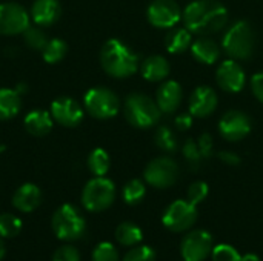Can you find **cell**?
Here are the masks:
<instances>
[{
	"instance_id": "cell-16",
	"label": "cell",
	"mask_w": 263,
	"mask_h": 261,
	"mask_svg": "<svg viewBox=\"0 0 263 261\" xmlns=\"http://www.w3.org/2000/svg\"><path fill=\"white\" fill-rule=\"evenodd\" d=\"M217 108V94L210 86H197L190 97V114L197 118L208 117Z\"/></svg>"
},
{
	"instance_id": "cell-4",
	"label": "cell",
	"mask_w": 263,
	"mask_h": 261,
	"mask_svg": "<svg viewBox=\"0 0 263 261\" xmlns=\"http://www.w3.org/2000/svg\"><path fill=\"white\" fill-rule=\"evenodd\" d=\"M162 115V111L151 97L142 94V92H134L126 97L125 102V117L126 120L140 129L151 128L159 123Z\"/></svg>"
},
{
	"instance_id": "cell-37",
	"label": "cell",
	"mask_w": 263,
	"mask_h": 261,
	"mask_svg": "<svg viewBox=\"0 0 263 261\" xmlns=\"http://www.w3.org/2000/svg\"><path fill=\"white\" fill-rule=\"evenodd\" d=\"M52 261H80V254L74 246L63 245L54 252Z\"/></svg>"
},
{
	"instance_id": "cell-9",
	"label": "cell",
	"mask_w": 263,
	"mask_h": 261,
	"mask_svg": "<svg viewBox=\"0 0 263 261\" xmlns=\"http://www.w3.org/2000/svg\"><path fill=\"white\" fill-rule=\"evenodd\" d=\"M197 220V208L196 205L190 203L188 200H176L173 202L165 214H163V225L173 232H185L194 226Z\"/></svg>"
},
{
	"instance_id": "cell-24",
	"label": "cell",
	"mask_w": 263,
	"mask_h": 261,
	"mask_svg": "<svg viewBox=\"0 0 263 261\" xmlns=\"http://www.w3.org/2000/svg\"><path fill=\"white\" fill-rule=\"evenodd\" d=\"M22 108L20 94L15 89H0V120H9L18 114Z\"/></svg>"
},
{
	"instance_id": "cell-35",
	"label": "cell",
	"mask_w": 263,
	"mask_h": 261,
	"mask_svg": "<svg viewBox=\"0 0 263 261\" xmlns=\"http://www.w3.org/2000/svg\"><path fill=\"white\" fill-rule=\"evenodd\" d=\"M25 42L26 45L31 48V49H37V51H42L43 46L46 45V35L39 29V28H28L25 32Z\"/></svg>"
},
{
	"instance_id": "cell-11",
	"label": "cell",
	"mask_w": 263,
	"mask_h": 261,
	"mask_svg": "<svg viewBox=\"0 0 263 261\" xmlns=\"http://www.w3.org/2000/svg\"><path fill=\"white\" fill-rule=\"evenodd\" d=\"M213 252V237L203 229L186 234L180 245V254L185 261H203Z\"/></svg>"
},
{
	"instance_id": "cell-8",
	"label": "cell",
	"mask_w": 263,
	"mask_h": 261,
	"mask_svg": "<svg viewBox=\"0 0 263 261\" xmlns=\"http://www.w3.org/2000/svg\"><path fill=\"white\" fill-rule=\"evenodd\" d=\"M145 182L157 189L173 186L179 178V166L171 157H159L148 163L143 172Z\"/></svg>"
},
{
	"instance_id": "cell-19",
	"label": "cell",
	"mask_w": 263,
	"mask_h": 261,
	"mask_svg": "<svg viewBox=\"0 0 263 261\" xmlns=\"http://www.w3.org/2000/svg\"><path fill=\"white\" fill-rule=\"evenodd\" d=\"M31 17L39 26H51L60 17L59 0H35L31 8Z\"/></svg>"
},
{
	"instance_id": "cell-34",
	"label": "cell",
	"mask_w": 263,
	"mask_h": 261,
	"mask_svg": "<svg viewBox=\"0 0 263 261\" xmlns=\"http://www.w3.org/2000/svg\"><path fill=\"white\" fill-rule=\"evenodd\" d=\"M208 192H210V188H208V185L205 182H196L188 188L186 200L197 206L199 203H202L208 197Z\"/></svg>"
},
{
	"instance_id": "cell-30",
	"label": "cell",
	"mask_w": 263,
	"mask_h": 261,
	"mask_svg": "<svg viewBox=\"0 0 263 261\" xmlns=\"http://www.w3.org/2000/svg\"><path fill=\"white\" fill-rule=\"evenodd\" d=\"M156 145L165 151V152H174L179 146V142L174 135V132L168 128V126H160L156 131Z\"/></svg>"
},
{
	"instance_id": "cell-22",
	"label": "cell",
	"mask_w": 263,
	"mask_h": 261,
	"mask_svg": "<svg viewBox=\"0 0 263 261\" xmlns=\"http://www.w3.org/2000/svg\"><path fill=\"white\" fill-rule=\"evenodd\" d=\"M142 75L148 82H162L170 75V63L162 55H151L142 63Z\"/></svg>"
},
{
	"instance_id": "cell-31",
	"label": "cell",
	"mask_w": 263,
	"mask_h": 261,
	"mask_svg": "<svg viewBox=\"0 0 263 261\" xmlns=\"http://www.w3.org/2000/svg\"><path fill=\"white\" fill-rule=\"evenodd\" d=\"M183 157L186 160V163L190 165L191 169H199L202 162L205 160L202 152H200V148L197 145V140H193V138H188L183 145Z\"/></svg>"
},
{
	"instance_id": "cell-29",
	"label": "cell",
	"mask_w": 263,
	"mask_h": 261,
	"mask_svg": "<svg viewBox=\"0 0 263 261\" xmlns=\"http://www.w3.org/2000/svg\"><path fill=\"white\" fill-rule=\"evenodd\" d=\"M22 231V220L12 214H2L0 215V237L14 238Z\"/></svg>"
},
{
	"instance_id": "cell-15",
	"label": "cell",
	"mask_w": 263,
	"mask_h": 261,
	"mask_svg": "<svg viewBox=\"0 0 263 261\" xmlns=\"http://www.w3.org/2000/svg\"><path fill=\"white\" fill-rule=\"evenodd\" d=\"M51 115L62 126L74 128L83 120V108L74 98L59 97L51 105Z\"/></svg>"
},
{
	"instance_id": "cell-40",
	"label": "cell",
	"mask_w": 263,
	"mask_h": 261,
	"mask_svg": "<svg viewBox=\"0 0 263 261\" xmlns=\"http://www.w3.org/2000/svg\"><path fill=\"white\" fill-rule=\"evenodd\" d=\"M174 123H176V128L179 131H182V132L188 131L193 126V115L191 114H180V115L176 117Z\"/></svg>"
},
{
	"instance_id": "cell-21",
	"label": "cell",
	"mask_w": 263,
	"mask_h": 261,
	"mask_svg": "<svg viewBox=\"0 0 263 261\" xmlns=\"http://www.w3.org/2000/svg\"><path fill=\"white\" fill-rule=\"evenodd\" d=\"M52 122H54V118H52L51 112L43 111V109H35V111H31L25 117L23 125H25V129L31 135L43 137L52 129Z\"/></svg>"
},
{
	"instance_id": "cell-1",
	"label": "cell",
	"mask_w": 263,
	"mask_h": 261,
	"mask_svg": "<svg viewBox=\"0 0 263 261\" xmlns=\"http://www.w3.org/2000/svg\"><path fill=\"white\" fill-rule=\"evenodd\" d=\"M185 28L197 35H210L225 28L228 9L217 0H194L182 12Z\"/></svg>"
},
{
	"instance_id": "cell-13",
	"label": "cell",
	"mask_w": 263,
	"mask_h": 261,
	"mask_svg": "<svg viewBox=\"0 0 263 261\" xmlns=\"http://www.w3.org/2000/svg\"><path fill=\"white\" fill-rule=\"evenodd\" d=\"M251 131V120L242 111H228L219 120V132L228 142L243 140Z\"/></svg>"
},
{
	"instance_id": "cell-3",
	"label": "cell",
	"mask_w": 263,
	"mask_h": 261,
	"mask_svg": "<svg viewBox=\"0 0 263 261\" xmlns=\"http://www.w3.org/2000/svg\"><path fill=\"white\" fill-rule=\"evenodd\" d=\"M257 45V35L253 26L245 22L239 20L233 23L223 38H222V48L223 51L234 60H248L253 57Z\"/></svg>"
},
{
	"instance_id": "cell-2",
	"label": "cell",
	"mask_w": 263,
	"mask_h": 261,
	"mask_svg": "<svg viewBox=\"0 0 263 261\" xmlns=\"http://www.w3.org/2000/svg\"><path fill=\"white\" fill-rule=\"evenodd\" d=\"M100 63L111 77L126 78L139 69V55L119 38H109L100 51Z\"/></svg>"
},
{
	"instance_id": "cell-28",
	"label": "cell",
	"mask_w": 263,
	"mask_h": 261,
	"mask_svg": "<svg viewBox=\"0 0 263 261\" xmlns=\"http://www.w3.org/2000/svg\"><path fill=\"white\" fill-rule=\"evenodd\" d=\"M146 194V188H145V183L139 178H134L131 182H128L123 188V200L125 203L134 206L137 203H140L143 200Z\"/></svg>"
},
{
	"instance_id": "cell-23",
	"label": "cell",
	"mask_w": 263,
	"mask_h": 261,
	"mask_svg": "<svg viewBox=\"0 0 263 261\" xmlns=\"http://www.w3.org/2000/svg\"><path fill=\"white\" fill-rule=\"evenodd\" d=\"M193 32L186 28H176L171 29L165 38V48L171 54H182L188 48H191L193 43Z\"/></svg>"
},
{
	"instance_id": "cell-5",
	"label": "cell",
	"mask_w": 263,
	"mask_h": 261,
	"mask_svg": "<svg viewBox=\"0 0 263 261\" xmlns=\"http://www.w3.org/2000/svg\"><path fill=\"white\" fill-rule=\"evenodd\" d=\"M52 231L55 237L62 242L79 240L86 231V222L80 211L72 205H62L55 209L51 220Z\"/></svg>"
},
{
	"instance_id": "cell-25",
	"label": "cell",
	"mask_w": 263,
	"mask_h": 261,
	"mask_svg": "<svg viewBox=\"0 0 263 261\" xmlns=\"http://www.w3.org/2000/svg\"><path fill=\"white\" fill-rule=\"evenodd\" d=\"M116 240L123 246H137L143 240V232L137 225L131 222H125L117 226Z\"/></svg>"
},
{
	"instance_id": "cell-44",
	"label": "cell",
	"mask_w": 263,
	"mask_h": 261,
	"mask_svg": "<svg viewBox=\"0 0 263 261\" xmlns=\"http://www.w3.org/2000/svg\"><path fill=\"white\" fill-rule=\"evenodd\" d=\"M183 261H185V260H183Z\"/></svg>"
},
{
	"instance_id": "cell-18",
	"label": "cell",
	"mask_w": 263,
	"mask_h": 261,
	"mask_svg": "<svg viewBox=\"0 0 263 261\" xmlns=\"http://www.w3.org/2000/svg\"><path fill=\"white\" fill-rule=\"evenodd\" d=\"M40 202H42V192L39 186L32 183L22 185L14 192V197H12V205L20 212H32L34 209L39 208Z\"/></svg>"
},
{
	"instance_id": "cell-20",
	"label": "cell",
	"mask_w": 263,
	"mask_h": 261,
	"mask_svg": "<svg viewBox=\"0 0 263 261\" xmlns=\"http://www.w3.org/2000/svg\"><path fill=\"white\" fill-rule=\"evenodd\" d=\"M191 54L194 60L203 65H213L220 57V46L205 35H200V38L194 40L191 43Z\"/></svg>"
},
{
	"instance_id": "cell-33",
	"label": "cell",
	"mask_w": 263,
	"mask_h": 261,
	"mask_svg": "<svg viewBox=\"0 0 263 261\" xmlns=\"http://www.w3.org/2000/svg\"><path fill=\"white\" fill-rule=\"evenodd\" d=\"M213 261H242V255L230 245H217L211 252Z\"/></svg>"
},
{
	"instance_id": "cell-38",
	"label": "cell",
	"mask_w": 263,
	"mask_h": 261,
	"mask_svg": "<svg viewBox=\"0 0 263 261\" xmlns=\"http://www.w3.org/2000/svg\"><path fill=\"white\" fill-rule=\"evenodd\" d=\"M197 145L200 148V152L203 155V158H210L213 155V148H214V143H213V137L210 134H202L197 140Z\"/></svg>"
},
{
	"instance_id": "cell-12",
	"label": "cell",
	"mask_w": 263,
	"mask_h": 261,
	"mask_svg": "<svg viewBox=\"0 0 263 261\" xmlns=\"http://www.w3.org/2000/svg\"><path fill=\"white\" fill-rule=\"evenodd\" d=\"M146 17L153 26L160 29H171L180 22L182 11L174 0H154L148 6Z\"/></svg>"
},
{
	"instance_id": "cell-7",
	"label": "cell",
	"mask_w": 263,
	"mask_h": 261,
	"mask_svg": "<svg viewBox=\"0 0 263 261\" xmlns=\"http://www.w3.org/2000/svg\"><path fill=\"white\" fill-rule=\"evenodd\" d=\"M85 109L99 120L112 118L117 115L120 102L119 97L108 88H91L85 94Z\"/></svg>"
},
{
	"instance_id": "cell-26",
	"label": "cell",
	"mask_w": 263,
	"mask_h": 261,
	"mask_svg": "<svg viewBox=\"0 0 263 261\" xmlns=\"http://www.w3.org/2000/svg\"><path fill=\"white\" fill-rule=\"evenodd\" d=\"M109 165H111L109 155L102 148H96L88 157V168L96 177H105V174L109 169Z\"/></svg>"
},
{
	"instance_id": "cell-14",
	"label": "cell",
	"mask_w": 263,
	"mask_h": 261,
	"mask_svg": "<svg viewBox=\"0 0 263 261\" xmlns=\"http://www.w3.org/2000/svg\"><path fill=\"white\" fill-rule=\"evenodd\" d=\"M216 80H217V85L223 91L236 94L245 88L247 74L237 60L230 58L219 65V68L216 71Z\"/></svg>"
},
{
	"instance_id": "cell-39",
	"label": "cell",
	"mask_w": 263,
	"mask_h": 261,
	"mask_svg": "<svg viewBox=\"0 0 263 261\" xmlns=\"http://www.w3.org/2000/svg\"><path fill=\"white\" fill-rule=\"evenodd\" d=\"M251 89H253V94L256 95V98L260 103H263V72H257V74L253 75Z\"/></svg>"
},
{
	"instance_id": "cell-43",
	"label": "cell",
	"mask_w": 263,
	"mask_h": 261,
	"mask_svg": "<svg viewBox=\"0 0 263 261\" xmlns=\"http://www.w3.org/2000/svg\"><path fill=\"white\" fill-rule=\"evenodd\" d=\"M5 252H6V248H5V243H3V240H2V237H0V261L3 260Z\"/></svg>"
},
{
	"instance_id": "cell-41",
	"label": "cell",
	"mask_w": 263,
	"mask_h": 261,
	"mask_svg": "<svg viewBox=\"0 0 263 261\" xmlns=\"http://www.w3.org/2000/svg\"><path fill=\"white\" fill-rule=\"evenodd\" d=\"M219 158H220V162H223L228 166L240 165V157L236 152H233V151H222V152H219Z\"/></svg>"
},
{
	"instance_id": "cell-36",
	"label": "cell",
	"mask_w": 263,
	"mask_h": 261,
	"mask_svg": "<svg viewBox=\"0 0 263 261\" xmlns=\"http://www.w3.org/2000/svg\"><path fill=\"white\" fill-rule=\"evenodd\" d=\"M122 261H156V252L149 246H136Z\"/></svg>"
},
{
	"instance_id": "cell-17",
	"label": "cell",
	"mask_w": 263,
	"mask_h": 261,
	"mask_svg": "<svg viewBox=\"0 0 263 261\" xmlns=\"http://www.w3.org/2000/svg\"><path fill=\"white\" fill-rule=\"evenodd\" d=\"M182 98H183L182 86L174 80H168L162 83L156 94V102L160 111L165 114H173L174 111H177V108L182 103Z\"/></svg>"
},
{
	"instance_id": "cell-6",
	"label": "cell",
	"mask_w": 263,
	"mask_h": 261,
	"mask_svg": "<svg viewBox=\"0 0 263 261\" xmlns=\"http://www.w3.org/2000/svg\"><path fill=\"white\" fill-rule=\"evenodd\" d=\"M116 198V186L106 177H94L82 192V205L89 212H102L108 209Z\"/></svg>"
},
{
	"instance_id": "cell-32",
	"label": "cell",
	"mask_w": 263,
	"mask_h": 261,
	"mask_svg": "<svg viewBox=\"0 0 263 261\" xmlns=\"http://www.w3.org/2000/svg\"><path fill=\"white\" fill-rule=\"evenodd\" d=\"M92 261H119V252L114 245L103 242L92 251Z\"/></svg>"
},
{
	"instance_id": "cell-42",
	"label": "cell",
	"mask_w": 263,
	"mask_h": 261,
	"mask_svg": "<svg viewBox=\"0 0 263 261\" xmlns=\"http://www.w3.org/2000/svg\"><path fill=\"white\" fill-rule=\"evenodd\" d=\"M242 261H260L259 258V255H256V254H245V255H242Z\"/></svg>"
},
{
	"instance_id": "cell-10",
	"label": "cell",
	"mask_w": 263,
	"mask_h": 261,
	"mask_svg": "<svg viewBox=\"0 0 263 261\" xmlns=\"http://www.w3.org/2000/svg\"><path fill=\"white\" fill-rule=\"evenodd\" d=\"M29 28V15L23 6L14 2L0 3V34L17 35Z\"/></svg>"
},
{
	"instance_id": "cell-27",
	"label": "cell",
	"mask_w": 263,
	"mask_h": 261,
	"mask_svg": "<svg viewBox=\"0 0 263 261\" xmlns=\"http://www.w3.org/2000/svg\"><path fill=\"white\" fill-rule=\"evenodd\" d=\"M68 51V46L63 40L60 38H52V40H48L46 45L43 46L42 49V57L46 63L49 65H54L57 62H60L65 54Z\"/></svg>"
}]
</instances>
